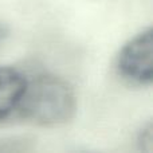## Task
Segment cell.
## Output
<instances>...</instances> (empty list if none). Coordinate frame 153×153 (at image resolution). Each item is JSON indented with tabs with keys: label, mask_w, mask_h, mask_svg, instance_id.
I'll return each instance as SVG.
<instances>
[{
	"label": "cell",
	"mask_w": 153,
	"mask_h": 153,
	"mask_svg": "<svg viewBox=\"0 0 153 153\" xmlns=\"http://www.w3.org/2000/svg\"><path fill=\"white\" fill-rule=\"evenodd\" d=\"M15 111L20 120L36 126H61L75 117L76 95L66 79L43 73L27 78L26 90Z\"/></svg>",
	"instance_id": "cell-1"
},
{
	"label": "cell",
	"mask_w": 153,
	"mask_h": 153,
	"mask_svg": "<svg viewBox=\"0 0 153 153\" xmlns=\"http://www.w3.org/2000/svg\"><path fill=\"white\" fill-rule=\"evenodd\" d=\"M152 59V28L146 27L122 46L116 61V70L118 75L129 85L148 87L152 85L153 79Z\"/></svg>",
	"instance_id": "cell-2"
},
{
	"label": "cell",
	"mask_w": 153,
	"mask_h": 153,
	"mask_svg": "<svg viewBox=\"0 0 153 153\" xmlns=\"http://www.w3.org/2000/svg\"><path fill=\"white\" fill-rule=\"evenodd\" d=\"M26 86L27 78L22 71L10 66L0 67V121L16 110Z\"/></svg>",
	"instance_id": "cell-3"
},
{
	"label": "cell",
	"mask_w": 153,
	"mask_h": 153,
	"mask_svg": "<svg viewBox=\"0 0 153 153\" xmlns=\"http://www.w3.org/2000/svg\"><path fill=\"white\" fill-rule=\"evenodd\" d=\"M152 141H153L152 124L151 122H146L140 129V132H138V134H137V144L141 151L151 152L152 151Z\"/></svg>",
	"instance_id": "cell-4"
}]
</instances>
